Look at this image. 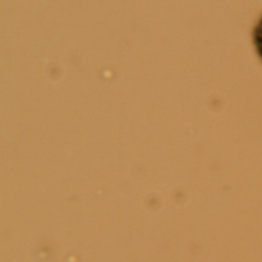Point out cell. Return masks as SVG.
Returning a JSON list of instances; mask_svg holds the SVG:
<instances>
[{"mask_svg":"<svg viewBox=\"0 0 262 262\" xmlns=\"http://www.w3.org/2000/svg\"><path fill=\"white\" fill-rule=\"evenodd\" d=\"M252 39H253V45L255 47V51L259 56L260 60L262 61V16L259 18V20L257 21V24L253 29Z\"/></svg>","mask_w":262,"mask_h":262,"instance_id":"cell-1","label":"cell"}]
</instances>
